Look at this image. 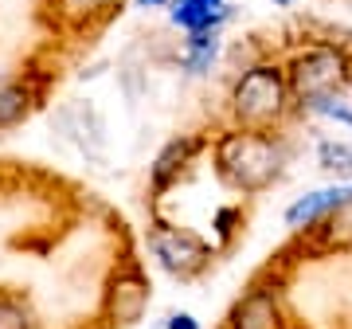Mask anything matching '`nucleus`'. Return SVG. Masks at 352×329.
Listing matches in <instances>:
<instances>
[{
  "label": "nucleus",
  "instance_id": "nucleus-8",
  "mask_svg": "<svg viewBox=\"0 0 352 329\" xmlns=\"http://www.w3.org/2000/svg\"><path fill=\"white\" fill-rule=\"evenodd\" d=\"M204 145H208V141H204L200 134H180V138L168 141V145L157 153V161H153V169H149L153 192H168L173 189L176 180L192 169V161L204 153Z\"/></svg>",
  "mask_w": 352,
  "mask_h": 329
},
{
  "label": "nucleus",
  "instance_id": "nucleus-16",
  "mask_svg": "<svg viewBox=\"0 0 352 329\" xmlns=\"http://www.w3.org/2000/svg\"><path fill=\"white\" fill-rule=\"evenodd\" d=\"M0 329H32V314L24 302H16L8 294H0Z\"/></svg>",
  "mask_w": 352,
  "mask_h": 329
},
{
  "label": "nucleus",
  "instance_id": "nucleus-12",
  "mask_svg": "<svg viewBox=\"0 0 352 329\" xmlns=\"http://www.w3.org/2000/svg\"><path fill=\"white\" fill-rule=\"evenodd\" d=\"M219 59V32H188L184 43H180V55H176V63L180 71H188V75H208Z\"/></svg>",
  "mask_w": 352,
  "mask_h": 329
},
{
  "label": "nucleus",
  "instance_id": "nucleus-2",
  "mask_svg": "<svg viewBox=\"0 0 352 329\" xmlns=\"http://www.w3.org/2000/svg\"><path fill=\"white\" fill-rule=\"evenodd\" d=\"M294 110H298V102H294V90H289L286 63H274V59H258V63L243 67L231 83V90H227L231 126L278 129Z\"/></svg>",
  "mask_w": 352,
  "mask_h": 329
},
{
  "label": "nucleus",
  "instance_id": "nucleus-19",
  "mask_svg": "<svg viewBox=\"0 0 352 329\" xmlns=\"http://www.w3.org/2000/svg\"><path fill=\"white\" fill-rule=\"evenodd\" d=\"M164 329H200V321H196L192 314H173Z\"/></svg>",
  "mask_w": 352,
  "mask_h": 329
},
{
  "label": "nucleus",
  "instance_id": "nucleus-17",
  "mask_svg": "<svg viewBox=\"0 0 352 329\" xmlns=\"http://www.w3.org/2000/svg\"><path fill=\"white\" fill-rule=\"evenodd\" d=\"M113 0H59V12L63 16H71V20H90V16H98V12H106Z\"/></svg>",
  "mask_w": 352,
  "mask_h": 329
},
{
  "label": "nucleus",
  "instance_id": "nucleus-1",
  "mask_svg": "<svg viewBox=\"0 0 352 329\" xmlns=\"http://www.w3.org/2000/svg\"><path fill=\"white\" fill-rule=\"evenodd\" d=\"M215 177L239 196H263L274 189L289 164V145L278 129H223L212 145Z\"/></svg>",
  "mask_w": 352,
  "mask_h": 329
},
{
  "label": "nucleus",
  "instance_id": "nucleus-7",
  "mask_svg": "<svg viewBox=\"0 0 352 329\" xmlns=\"http://www.w3.org/2000/svg\"><path fill=\"white\" fill-rule=\"evenodd\" d=\"M149 298H153V286L141 275V266H133V263L122 266L110 279V286H106V317H110V326H118V329L138 326L145 317V310H149Z\"/></svg>",
  "mask_w": 352,
  "mask_h": 329
},
{
  "label": "nucleus",
  "instance_id": "nucleus-3",
  "mask_svg": "<svg viewBox=\"0 0 352 329\" xmlns=\"http://www.w3.org/2000/svg\"><path fill=\"white\" fill-rule=\"evenodd\" d=\"M286 78L298 110H314L352 83V47L340 39H314L286 59Z\"/></svg>",
  "mask_w": 352,
  "mask_h": 329
},
{
  "label": "nucleus",
  "instance_id": "nucleus-11",
  "mask_svg": "<svg viewBox=\"0 0 352 329\" xmlns=\"http://www.w3.org/2000/svg\"><path fill=\"white\" fill-rule=\"evenodd\" d=\"M314 247L317 251H329V255L352 251V189H349V196L314 228Z\"/></svg>",
  "mask_w": 352,
  "mask_h": 329
},
{
  "label": "nucleus",
  "instance_id": "nucleus-13",
  "mask_svg": "<svg viewBox=\"0 0 352 329\" xmlns=\"http://www.w3.org/2000/svg\"><path fill=\"white\" fill-rule=\"evenodd\" d=\"M36 106V90L28 83H4L0 87V129H12L20 126Z\"/></svg>",
  "mask_w": 352,
  "mask_h": 329
},
{
  "label": "nucleus",
  "instance_id": "nucleus-4",
  "mask_svg": "<svg viewBox=\"0 0 352 329\" xmlns=\"http://www.w3.org/2000/svg\"><path fill=\"white\" fill-rule=\"evenodd\" d=\"M149 255L161 263V270H168L173 279L192 282L200 279L212 266V247L196 235V231L168 224V220H153L149 224Z\"/></svg>",
  "mask_w": 352,
  "mask_h": 329
},
{
  "label": "nucleus",
  "instance_id": "nucleus-9",
  "mask_svg": "<svg viewBox=\"0 0 352 329\" xmlns=\"http://www.w3.org/2000/svg\"><path fill=\"white\" fill-rule=\"evenodd\" d=\"M352 184H329V189H317V192H305L286 208V228L289 231H314L321 220H325L333 208H337L344 196H349Z\"/></svg>",
  "mask_w": 352,
  "mask_h": 329
},
{
  "label": "nucleus",
  "instance_id": "nucleus-18",
  "mask_svg": "<svg viewBox=\"0 0 352 329\" xmlns=\"http://www.w3.org/2000/svg\"><path fill=\"white\" fill-rule=\"evenodd\" d=\"M235 224H243V212H239V208H219V212H215V228H219V235H223V240H231Z\"/></svg>",
  "mask_w": 352,
  "mask_h": 329
},
{
  "label": "nucleus",
  "instance_id": "nucleus-10",
  "mask_svg": "<svg viewBox=\"0 0 352 329\" xmlns=\"http://www.w3.org/2000/svg\"><path fill=\"white\" fill-rule=\"evenodd\" d=\"M168 20L184 36L188 32H219L231 20V4L227 0H176L168 8Z\"/></svg>",
  "mask_w": 352,
  "mask_h": 329
},
{
  "label": "nucleus",
  "instance_id": "nucleus-6",
  "mask_svg": "<svg viewBox=\"0 0 352 329\" xmlns=\"http://www.w3.org/2000/svg\"><path fill=\"white\" fill-rule=\"evenodd\" d=\"M223 329H289L282 294L266 282H251L247 290L235 298V306L227 310Z\"/></svg>",
  "mask_w": 352,
  "mask_h": 329
},
{
  "label": "nucleus",
  "instance_id": "nucleus-20",
  "mask_svg": "<svg viewBox=\"0 0 352 329\" xmlns=\"http://www.w3.org/2000/svg\"><path fill=\"white\" fill-rule=\"evenodd\" d=\"M141 4H149V8H173L176 0H141Z\"/></svg>",
  "mask_w": 352,
  "mask_h": 329
},
{
  "label": "nucleus",
  "instance_id": "nucleus-5",
  "mask_svg": "<svg viewBox=\"0 0 352 329\" xmlns=\"http://www.w3.org/2000/svg\"><path fill=\"white\" fill-rule=\"evenodd\" d=\"M51 129L63 141H71L87 161H106V122L90 102L75 98L63 102L55 114H51Z\"/></svg>",
  "mask_w": 352,
  "mask_h": 329
},
{
  "label": "nucleus",
  "instance_id": "nucleus-14",
  "mask_svg": "<svg viewBox=\"0 0 352 329\" xmlns=\"http://www.w3.org/2000/svg\"><path fill=\"white\" fill-rule=\"evenodd\" d=\"M317 169L337 180H349L352 177V145L349 141H337V138L321 141L317 145Z\"/></svg>",
  "mask_w": 352,
  "mask_h": 329
},
{
  "label": "nucleus",
  "instance_id": "nucleus-15",
  "mask_svg": "<svg viewBox=\"0 0 352 329\" xmlns=\"http://www.w3.org/2000/svg\"><path fill=\"white\" fill-rule=\"evenodd\" d=\"M118 78H122V87H126V98L129 102H141L145 94H149V67L133 63V55H126V59H122Z\"/></svg>",
  "mask_w": 352,
  "mask_h": 329
}]
</instances>
